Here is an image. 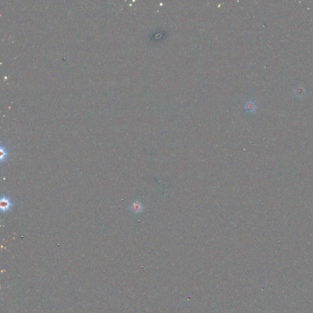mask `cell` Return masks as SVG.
Instances as JSON below:
<instances>
[{
  "mask_svg": "<svg viewBox=\"0 0 313 313\" xmlns=\"http://www.w3.org/2000/svg\"><path fill=\"white\" fill-rule=\"evenodd\" d=\"M13 206V203L10 199L7 196H3L0 200V209L3 212H7Z\"/></svg>",
  "mask_w": 313,
  "mask_h": 313,
  "instance_id": "1",
  "label": "cell"
},
{
  "mask_svg": "<svg viewBox=\"0 0 313 313\" xmlns=\"http://www.w3.org/2000/svg\"><path fill=\"white\" fill-rule=\"evenodd\" d=\"M7 154V151L6 148L1 146V149H0V161H1V163H3L6 159Z\"/></svg>",
  "mask_w": 313,
  "mask_h": 313,
  "instance_id": "2",
  "label": "cell"
},
{
  "mask_svg": "<svg viewBox=\"0 0 313 313\" xmlns=\"http://www.w3.org/2000/svg\"><path fill=\"white\" fill-rule=\"evenodd\" d=\"M132 209L135 213H139L143 210L142 204L139 202H134L132 206Z\"/></svg>",
  "mask_w": 313,
  "mask_h": 313,
  "instance_id": "3",
  "label": "cell"
},
{
  "mask_svg": "<svg viewBox=\"0 0 313 313\" xmlns=\"http://www.w3.org/2000/svg\"><path fill=\"white\" fill-rule=\"evenodd\" d=\"M246 109H248V112H253L256 109V105L255 103L253 102H248L246 105Z\"/></svg>",
  "mask_w": 313,
  "mask_h": 313,
  "instance_id": "4",
  "label": "cell"
}]
</instances>
